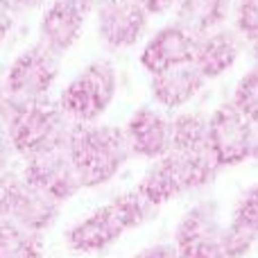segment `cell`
Returning a JSON list of instances; mask_svg holds the SVG:
<instances>
[{"instance_id":"cell-1","label":"cell","mask_w":258,"mask_h":258,"mask_svg":"<svg viewBox=\"0 0 258 258\" xmlns=\"http://www.w3.org/2000/svg\"><path fill=\"white\" fill-rule=\"evenodd\" d=\"M220 165L211 156V152L202 154H181L170 152L156 161H150L147 170L138 179L136 190L152 206L170 204L188 192H197L209 188L218 179Z\"/></svg>"},{"instance_id":"cell-2","label":"cell","mask_w":258,"mask_h":258,"mask_svg":"<svg viewBox=\"0 0 258 258\" xmlns=\"http://www.w3.org/2000/svg\"><path fill=\"white\" fill-rule=\"evenodd\" d=\"M68 152L80 174L82 188L107 186L132 159L125 132L118 125H75Z\"/></svg>"},{"instance_id":"cell-3","label":"cell","mask_w":258,"mask_h":258,"mask_svg":"<svg viewBox=\"0 0 258 258\" xmlns=\"http://www.w3.org/2000/svg\"><path fill=\"white\" fill-rule=\"evenodd\" d=\"M5 125L14 152L21 159L57 147H68L75 129V122L68 120L59 104L48 98L23 102Z\"/></svg>"},{"instance_id":"cell-4","label":"cell","mask_w":258,"mask_h":258,"mask_svg":"<svg viewBox=\"0 0 258 258\" xmlns=\"http://www.w3.org/2000/svg\"><path fill=\"white\" fill-rule=\"evenodd\" d=\"M118 93V71L107 59H95L86 63L71 82L61 89L57 104L68 120L75 125L98 122Z\"/></svg>"},{"instance_id":"cell-5","label":"cell","mask_w":258,"mask_h":258,"mask_svg":"<svg viewBox=\"0 0 258 258\" xmlns=\"http://www.w3.org/2000/svg\"><path fill=\"white\" fill-rule=\"evenodd\" d=\"M61 204L41 188L32 186L21 170L0 174V220L34 233H45L59 220Z\"/></svg>"},{"instance_id":"cell-6","label":"cell","mask_w":258,"mask_h":258,"mask_svg":"<svg viewBox=\"0 0 258 258\" xmlns=\"http://www.w3.org/2000/svg\"><path fill=\"white\" fill-rule=\"evenodd\" d=\"M172 245L181 258H229L227 222L213 197H202L183 211L172 231Z\"/></svg>"},{"instance_id":"cell-7","label":"cell","mask_w":258,"mask_h":258,"mask_svg":"<svg viewBox=\"0 0 258 258\" xmlns=\"http://www.w3.org/2000/svg\"><path fill=\"white\" fill-rule=\"evenodd\" d=\"M59 68H61L59 54L36 41L16 54L5 73L3 84L21 102L45 100L59 77Z\"/></svg>"},{"instance_id":"cell-8","label":"cell","mask_w":258,"mask_h":258,"mask_svg":"<svg viewBox=\"0 0 258 258\" xmlns=\"http://www.w3.org/2000/svg\"><path fill=\"white\" fill-rule=\"evenodd\" d=\"M254 132L256 127L231 102L209 113V150L220 170L236 168L251 159Z\"/></svg>"},{"instance_id":"cell-9","label":"cell","mask_w":258,"mask_h":258,"mask_svg":"<svg viewBox=\"0 0 258 258\" xmlns=\"http://www.w3.org/2000/svg\"><path fill=\"white\" fill-rule=\"evenodd\" d=\"M95 34L109 50H129L150 27V12L141 0H95Z\"/></svg>"},{"instance_id":"cell-10","label":"cell","mask_w":258,"mask_h":258,"mask_svg":"<svg viewBox=\"0 0 258 258\" xmlns=\"http://www.w3.org/2000/svg\"><path fill=\"white\" fill-rule=\"evenodd\" d=\"M125 233H129L125 218L120 215L118 206L109 200L107 204L98 206L95 211L73 222L63 231V245L71 254L95 256L113 247Z\"/></svg>"},{"instance_id":"cell-11","label":"cell","mask_w":258,"mask_h":258,"mask_svg":"<svg viewBox=\"0 0 258 258\" xmlns=\"http://www.w3.org/2000/svg\"><path fill=\"white\" fill-rule=\"evenodd\" d=\"M21 174L32 186L41 188L50 197H54L59 204H66L80 190H84L68 147H57V150L25 156L21 165Z\"/></svg>"},{"instance_id":"cell-12","label":"cell","mask_w":258,"mask_h":258,"mask_svg":"<svg viewBox=\"0 0 258 258\" xmlns=\"http://www.w3.org/2000/svg\"><path fill=\"white\" fill-rule=\"evenodd\" d=\"M95 0H50L39 21V41L54 54H66L84 34Z\"/></svg>"},{"instance_id":"cell-13","label":"cell","mask_w":258,"mask_h":258,"mask_svg":"<svg viewBox=\"0 0 258 258\" xmlns=\"http://www.w3.org/2000/svg\"><path fill=\"white\" fill-rule=\"evenodd\" d=\"M122 132L132 159L156 161L172 152V118L159 107H138Z\"/></svg>"},{"instance_id":"cell-14","label":"cell","mask_w":258,"mask_h":258,"mask_svg":"<svg viewBox=\"0 0 258 258\" xmlns=\"http://www.w3.org/2000/svg\"><path fill=\"white\" fill-rule=\"evenodd\" d=\"M195 48H197V36L190 34L188 30H183L177 23H170V25L159 27L145 41L141 54H138V61H141L143 71L152 77L163 71H170V68L192 63Z\"/></svg>"},{"instance_id":"cell-15","label":"cell","mask_w":258,"mask_h":258,"mask_svg":"<svg viewBox=\"0 0 258 258\" xmlns=\"http://www.w3.org/2000/svg\"><path fill=\"white\" fill-rule=\"evenodd\" d=\"M245 52V39L233 27H220L204 36H197V48L192 66L202 73L206 82L227 75Z\"/></svg>"},{"instance_id":"cell-16","label":"cell","mask_w":258,"mask_h":258,"mask_svg":"<svg viewBox=\"0 0 258 258\" xmlns=\"http://www.w3.org/2000/svg\"><path fill=\"white\" fill-rule=\"evenodd\" d=\"M204 86L206 80L192 63L170 68V71H163L159 75L150 77L152 102L159 109H163L165 113L188 107L204 91Z\"/></svg>"},{"instance_id":"cell-17","label":"cell","mask_w":258,"mask_h":258,"mask_svg":"<svg viewBox=\"0 0 258 258\" xmlns=\"http://www.w3.org/2000/svg\"><path fill=\"white\" fill-rule=\"evenodd\" d=\"M258 245V181L238 195L227 222L229 258H245Z\"/></svg>"},{"instance_id":"cell-18","label":"cell","mask_w":258,"mask_h":258,"mask_svg":"<svg viewBox=\"0 0 258 258\" xmlns=\"http://www.w3.org/2000/svg\"><path fill=\"white\" fill-rule=\"evenodd\" d=\"M236 0H179L174 5V21L195 36H204L227 25Z\"/></svg>"},{"instance_id":"cell-19","label":"cell","mask_w":258,"mask_h":258,"mask_svg":"<svg viewBox=\"0 0 258 258\" xmlns=\"http://www.w3.org/2000/svg\"><path fill=\"white\" fill-rule=\"evenodd\" d=\"M172 152L202 154L209 150V116L202 111H183L172 118Z\"/></svg>"},{"instance_id":"cell-20","label":"cell","mask_w":258,"mask_h":258,"mask_svg":"<svg viewBox=\"0 0 258 258\" xmlns=\"http://www.w3.org/2000/svg\"><path fill=\"white\" fill-rule=\"evenodd\" d=\"M0 258H43V233L0 220Z\"/></svg>"},{"instance_id":"cell-21","label":"cell","mask_w":258,"mask_h":258,"mask_svg":"<svg viewBox=\"0 0 258 258\" xmlns=\"http://www.w3.org/2000/svg\"><path fill=\"white\" fill-rule=\"evenodd\" d=\"M231 104L251 125L258 127V66H251L238 80L233 95H231Z\"/></svg>"},{"instance_id":"cell-22","label":"cell","mask_w":258,"mask_h":258,"mask_svg":"<svg viewBox=\"0 0 258 258\" xmlns=\"http://www.w3.org/2000/svg\"><path fill=\"white\" fill-rule=\"evenodd\" d=\"M233 30L245 39V43L258 41V0H236Z\"/></svg>"},{"instance_id":"cell-23","label":"cell","mask_w":258,"mask_h":258,"mask_svg":"<svg viewBox=\"0 0 258 258\" xmlns=\"http://www.w3.org/2000/svg\"><path fill=\"white\" fill-rule=\"evenodd\" d=\"M132 258H181L177 251V247L170 242H152V245L138 249Z\"/></svg>"},{"instance_id":"cell-24","label":"cell","mask_w":258,"mask_h":258,"mask_svg":"<svg viewBox=\"0 0 258 258\" xmlns=\"http://www.w3.org/2000/svg\"><path fill=\"white\" fill-rule=\"evenodd\" d=\"M14 156H16V152H14V145H12V141H9L7 125L0 120V174L12 170Z\"/></svg>"},{"instance_id":"cell-25","label":"cell","mask_w":258,"mask_h":258,"mask_svg":"<svg viewBox=\"0 0 258 258\" xmlns=\"http://www.w3.org/2000/svg\"><path fill=\"white\" fill-rule=\"evenodd\" d=\"M16 9L7 3V0H0V45L5 43V39L9 36V32L14 30V23H16Z\"/></svg>"},{"instance_id":"cell-26","label":"cell","mask_w":258,"mask_h":258,"mask_svg":"<svg viewBox=\"0 0 258 258\" xmlns=\"http://www.w3.org/2000/svg\"><path fill=\"white\" fill-rule=\"evenodd\" d=\"M177 3L179 0H141V5L150 12V16H161V14L174 9V5Z\"/></svg>"},{"instance_id":"cell-27","label":"cell","mask_w":258,"mask_h":258,"mask_svg":"<svg viewBox=\"0 0 258 258\" xmlns=\"http://www.w3.org/2000/svg\"><path fill=\"white\" fill-rule=\"evenodd\" d=\"M16 12H32V9H39L41 5H48L50 0H7Z\"/></svg>"},{"instance_id":"cell-28","label":"cell","mask_w":258,"mask_h":258,"mask_svg":"<svg viewBox=\"0 0 258 258\" xmlns=\"http://www.w3.org/2000/svg\"><path fill=\"white\" fill-rule=\"evenodd\" d=\"M249 54H251L254 66H258V41H251V43H249Z\"/></svg>"},{"instance_id":"cell-29","label":"cell","mask_w":258,"mask_h":258,"mask_svg":"<svg viewBox=\"0 0 258 258\" xmlns=\"http://www.w3.org/2000/svg\"><path fill=\"white\" fill-rule=\"evenodd\" d=\"M251 159L258 161V127H256V132H254V147H251Z\"/></svg>"}]
</instances>
